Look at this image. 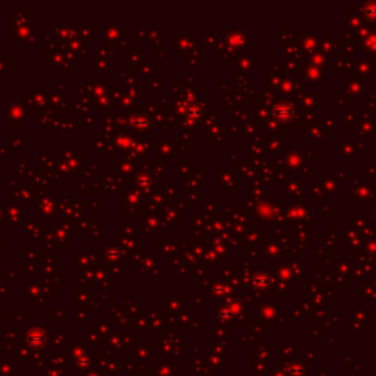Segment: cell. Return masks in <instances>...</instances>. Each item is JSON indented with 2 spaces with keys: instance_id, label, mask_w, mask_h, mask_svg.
Returning <instances> with one entry per match:
<instances>
[{
  "instance_id": "1",
  "label": "cell",
  "mask_w": 376,
  "mask_h": 376,
  "mask_svg": "<svg viewBox=\"0 0 376 376\" xmlns=\"http://www.w3.org/2000/svg\"><path fill=\"white\" fill-rule=\"evenodd\" d=\"M27 341H28L30 347H33V348H40V347H43V344L46 342V337H44L43 334H31V335H28Z\"/></svg>"
}]
</instances>
